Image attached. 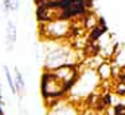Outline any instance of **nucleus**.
I'll use <instances>...</instances> for the list:
<instances>
[{"mask_svg": "<svg viewBox=\"0 0 125 115\" xmlns=\"http://www.w3.org/2000/svg\"><path fill=\"white\" fill-rule=\"evenodd\" d=\"M77 62L78 60L75 56V51L69 47L59 45L47 52L44 60V70H55L65 64H77Z\"/></svg>", "mask_w": 125, "mask_h": 115, "instance_id": "nucleus-1", "label": "nucleus"}, {"mask_svg": "<svg viewBox=\"0 0 125 115\" xmlns=\"http://www.w3.org/2000/svg\"><path fill=\"white\" fill-rule=\"evenodd\" d=\"M41 32L43 36L50 40H61L70 37L71 34V20L59 19L41 24Z\"/></svg>", "mask_w": 125, "mask_h": 115, "instance_id": "nucleus-2", "label": "nucleus"}, {"mask_svg": "<svg viewBox=\"0 0 125 115\" xmlns=\"http://www.w3.org/2000/svg\"><path fill=\"white\" fill-rule=\"evenodd\" d=\"M95 74H97L98 79L104 83H109L114 79L113 78V64L109 60H102L95 68Z\"/></svg>", "mask_w": 125, "mask_h": 115, "instance_id": "nucleus-3", "label": "nucleus"}, {"mask_svg": "<svg viewBox=\"0 0 125 115\" xmlns=\"http://www.w3.org/2000/svg\"><path fill=\"white\" fill-rule=\"evenodd\" d=\"M50 115H79V114L75 106L63 103V102L59 100L54 107L50 108Z\"/></svg>", "mask_w": 125, "mask_h": 115, "instance_id": "nucleus-4", "label": "nucleus"}, {"mask_svg": "<svg viewBox=\"0 0 125 115\" xmlns=\"http://www.w3.org/2000/svg\"><path fill=\"white\" fill-rule=\"evenodd\" d=\"M16 43V26L12 20L7 21L6 27V50L7 52H11Z\"/></svg>", "mask_w": 125, "mask_h": 115, "instance_id": "nucleus-5", "label": "nucleus"}, {"mask_svg": "<svg viewBox=\"0 0 125 115\" xmlns=\"http://www.w3.org/2000/svg\"><path fill=\"white\" fill-rule=\"evenodd\" d=\"M15 86H16V91H18V95L22 98V96H24L26 95V82H24V79H23V75H22V72L19 71V68L18 67H15Z\"/></svg>", "mask_w": 125, "mask_h": 115, "instance_id": "nucleus-6", "label": "nucleus"}, {"mask_svg": "<svg viewBox=\"0 0 125 115\" xmlns=\"http://www.w3.org/2000/svg\"><path fill=\"white\" fill-rule=\"evenodd\" d=\"M4 72H6V78H7V82H8L10 86V90L14 95H18V91H16V86H15V80L14 78L11 76V72H10V68L7 66H4Z\"/></svg>", "mask_w": 125, "mask_h": 115, "instance_id": "nucleus-7", "label": "nucleus"}, {"mask_svg": "<svg viewBox=\"0 0 125 115\" xmlns=\"http://www.w3.org/2000/svg\"><path fill=\"white\" fill-rule=\"evenodd\" d=\"M113 92L116 94L117 96H121V98H124V96H125V83L116 82V84L113 86Z\"/></svg>", "mask_w": 125, "mask_h": 115, "instance_id": "nucleus-8", "label": "nucleus"}, {"mask_svg": "<svg viewBox=\"0 0 125 115\" xmlns=\"http://www.w3.org/2000/svg\"><path fill=\"white\" fill-rule=\"evenodd\" d=\"M113 115H125V104L118 103L116 106H113Z\"/></svg>", "mask_w": 125, "mask_h": 115, "instance_id": "nucleus-9", "label": "nucleus"}, {"mask_svg": "<svg viewBox=\"0 0 125 115\" xmlns=\"http://www.w3.org/2000/svg\"><path fill=\"white\" fill-rule=\"evenodd\" d=\"M1 3H3V8H4V12L8 15L12 9V0H1Z\"/></svg>", "mask_w": 125, "mask_h": 115, "instance_id": "nucleus-10", "label": "nucleus"}, {"mask_svg": "<svg viewBox=\"0 0 125 115\" xmlns=\"http://www.w3.org/2000/svg\"><path fill=\"white\" fill-rule=\"evenodd\" d=\"M12 9H14V12H18V9H19V0H12Z\"/></svg>", "mask_w": 125, "mask_h": 115, "instance_id": "nucleus-11", "label": "nucleus"}]
</instances>
